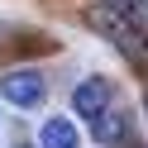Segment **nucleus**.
Instances as JSON below:
<instances>
[{"label": "nucleus", "mask_w": 148, "mask_h": 148, "mask_svg": "<svg viewBox=\"0 0 148 148\" xmlns=\"http://www.w3.org/2000/svg\"><path fill=\"white\" fill-rule=\"evenodd\" d=\"M86 19H91V24H96V29H100V34H105V38H110V43H115V48H119V53H124V58H129V62H134V67H148V34H143V29H138V24H129V19H124V14H119V10H110L105 0H96V10H91V14H86Z\"/></svg>", "instance_id": "1"}, {"label": "nucleus", "mask_w": 148, "mask_h": 148, "mask_svg": "<svg viewBox=\"0 0 148 148\" xmlns=\"http://www.w3.org/2000/svg\"><path fill=\"white\" fill-rule=\"evenodd\" d=\"M0 96L10 100V105H19V110H38L43 96H48V81H43L38 72L14 67V72H5V77H0Z\"/></svg>", "instance_id": "2"}, {"label": "nucleus", "mask_w": 148, "mask_h": 148, "mask_svg": "<svg viewBox=\"0 0 148 148\" xmlns=\"http://www.w3.org/2000/svg\"><path fill=\"white\" fill-rule=\"evenodd\" d=\"M72 110L86 119H96L100 110H110V81L105 77H86L77 91H72Z\"/></svg>", "instance_id": "3"}, {"label": "nucleus", "mask_w": 148, "mask_h": 148, "mask_svg": "<svg viewBox=\"0 0 148 148\" xmlns=\"http://www.w3.org/2000/svg\"><path fill=\"white\" fill-rule=\"evenodd\" d=\"M91 134L100 138V143H124V134H129V124H124V115H119V110H100L96 115V124H91Z\"/></svg>", "instance_id": "4"}, {"label": "nucleus", "mask_w": 148, "mask_h": 148, "mask_svg": "<svg viewBox=\"0 0 148 148\" xmlns=\"http://www.w3.org/2000/svg\"><path fill=\"white\" fill-rule=\"evenodd\" d=\"M43 148H77V124H67V119H48L43 124V138H38Z\"/></svg>", "instance_id": "5"}, {"label": "nucleus", "mask_w": 148, "mask_h": 148, "mask_svg": "<svg viewBox=\"0 0 148 148\" xmlns=\"http://www.w3.org/2000/svg\"><path fill=\"white\" fill-rule=\"evenodd\" d=\"M110 10H119L129 24H138V29L148 34V0H105Z\"/></svg>", "instance_id": "6"}, {"label": "nucleus", "mask_w": 148, "mask_h": 148, "mask_svg": "<svg viewBox=\"0 0 148 148\" xmlns=\"http://www.w3.org/2000/svg\"><path fill=\"white\" fill-rule=\"evenodd\" d=\"M14 148H29V143H14Z\"/></svg>", "instance_id": "7"}, {"label": "nucleus", "mask_w": 148, "mask_h": 148, "mask_svg": "<svg viewBox=\"0 0 148 148\" xmlns=\"http://www.w3.org/2000/svg\"><path fill=\"white\" fill-rule=\"evenodd\" d=\"M143 105H148V96H143Z\"/></svg>", "instance_id": "8"}]
</instances>
